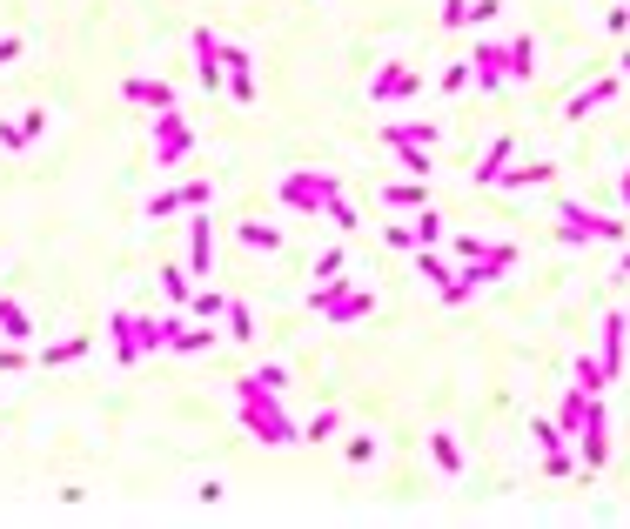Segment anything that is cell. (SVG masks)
Wrapping results in <instances>:
<instances>
[{
  "instance_id": "32",
  "label": "cell",
  "mask_w": 630,
  "mask_h": 529,
  "mask_svg": "<svg viewBox=\"0 0 630 529\" xmlns=\"http://www.w3.org/2000/svg\"><path fill=\"white\" fill-rule=\"evenodd\" d=\"M336 422H342L336 409H315V416L302 422V442H329V436H336Z\"/></svg>"
},
{
  "instance_id": "19",
  "label": "cell",
  "mask_w": 630,
  "mask_h": 529,
  "mask_svg": "<svg viewBox=\"0 0 630 529\" xmlns=\"http://www.w3.org/2000/svg\"><path fill=\"white\" fill-rule=\"evenodd\" d=\"M41 134H47V108H27V121L0 128V148H27V141H41Z\"/></svg>"
},
{
  "instance_id": "6",
  "label": "cell",
  "mask_w": 630,
  "mask_h": 529,
  "mask_svg": "<svg viewBox=\"0 0 630 529\" xmlns=\"http://www.w3.org/2000/svg\"><path fill=\"white\" fill-rule=\"evenodd\" d=\"M416 94H423V74L403 67V61H383L376 81H369V101H376V108H383V101H416Z\"/></svg>"
},
{
  "instance_id": "25",
  "label": "cell",
  "mask_w": 630,
  "mask_h": 529,
  "mask_svg": "<svg viewBox=\"0 0 630 529\" xmlns=\"http://www.w3.org/2000/svg\"><path fill=\"white\" fill-rule=\"evenodd\" d=\"M0 335H7V342H27V335H34L27 309H21V302H7V295H0Z\"/></svg>"
},
{
  "instance_id": "46",
  "label": "cell",
  "mask_w": 630,
  "mask_h": 529,
  "mask_svg": "<svg viewBox=\"0 0 630 529\" xmlns=\"http://www.w3.org/2000/svg\"><path fill=\"white\" fill-rule=\"evenodd\" d=\"M624 315H630V309H624Z\"/></svg>"
},
{
  "instance_id": "44",
  "label": "cell",
  "mask_w": 630,
  "mask_h": 529,
  "mask_svg": "<svg viewBox=\"0 0 630 529\" xmlns=\"http://www.w3.org/2000/svg\"><path fill=\"white\" fill-rule=\"evenodd\" d=\"M624 208H630V175H624Z\"/></svg>"
},
{
  "instance_id": "29",
  "label": "cell",
  "mask_w": 630,
  "mask_h": 529,
  "mask_svg": "<svg viewBox=\"0 0 630 529\" xmlns=\"http://www.w3.org/2000/svg\"><path fill=\"white\" fill-rule=\"evenodd\" d=\"M409 228H416V248H436V242H443V221H436V208H416V221H409Z\"/></svg>"
},
{
  "instance_id": "16",
  "label": "cell",
  "mask_w": 630,
  "mask_h": 529,
  "mask_svg": "<svg viewBox=\"0 0 630 529\" xmlns=\"http://www.w3.org/2000/svg\"><path fill=\"white\" fill-rule=\"evenodd\" d=\"M383 208H429V175L389 181V188H383Z\"/></svg>"
},
{
  "instance_id": "37",
  "label": "cell",
  "mask_w": 630,
  "mask_h": 529,
  "mask_svg": "<svg viewBox=\"0 0 630 529\" xmlns=\"http://www.w3.org/2000/svg\"><path fill=\"white\" fill-rule=\"evenodd\" d=\"M161 288H168L175 302H188V295H195V288H188V268H161Z\"/></svg>"
},
{
  "instance_id": "4",
  "label": "cell",
  "mask_w": 630,
  "mask_h": 529,
  "mask_svg": "<svg viewBox=\"0 0 630 529\" xmlns=\"http://www.w3.org/2000/svg\"><path fill=\"white\" fill-rule=\"evenodd\" d=\"M242 422H248L262 442H275V449H282V442H302V429H295V422L275 409V396H242Z\"/></svg>"
},
{
  "instance_id": "9",
  "label": "cell",
  "mask_w": 630,
  "mask_h": 529,
  "mask_svg": "<svg viewBox=\"0 0 630 529\" xmlns=\"http://www.w3.org/2000/svg\"><path fill=\"white\" fill-rule=\"evenodd\" d=\"M215 268V221H208V208H195V221H188V275H208Z\"/></svg>"
},
{
  "instance_id": "40",
  "label": "cell",
  "mask_w": 630,
  "mask_h": 529,
  "mask_svg": "<svg viewBox=\"0 0 630 529\" xmlns=\"http://www.w3.org/2000/svg\"><path fill=\"white\" fill-rule=\"evenodd\" d=\"M175 208H188V201H181V188H175V195H155V201H148V221H168Z\"/></svg>"
},
{
  "instance_id": "35",
  "label": "cell",
  "mask_w": 630,
  "mask_h": 529,
  "mask_svg": "<svg viewBox=\"0 0 630 529\" xmlns=\"http://www.w3.org/2000/svg\"><path fill=\"white\" fill-rule=\"evenodd\" d=\"M228 335H235V342H248V335H255V315H248L242 302H228Z\"/></svg>"
},
{
  "instance_id": "18",
  "label": "cell",
  "mask_w": 630,
  "mask_h": 529,
  "mask_svg": "<svg viewBox=\"0 0 630 529\" xmlns=\"http://www.w3.org/2000/svg\"><path fill=\"white\" fill-rule=\"evenodd\" d=\"M222 61H228V88H235V101H255V67H248L242 47H222Z\"/></svg>"
},
{
  "instance_id": "41",
  "label": "cell",
  "mask_w": 630,
  "mask_h": 529,
  "mask_svg": "<svg viewBox=\"0 0 630 529\" xmlns=\"http://www.w3.org/2000/svg\"><path fill=\"white\" fill-rule=\"evenodd\" d=\"M383 242H389V248H416V228H409V221H396V228H383Z\"/></svg>"
},
{
  "instance_id": "11",
  "label": "cell",
  "mask_w": 630,
  "mask_h": 529,
  "mask_svg": "<svg viewBox=\"0 0 630 529\" xmlns=\"http://www.w3.org/2000/svg\"><path fill=\"white\" fill-rule=\"evenodd\" d=\"M181 155H188V128H181V114L168 108V114H155V161L161 168H175Z\"/></svg>"
},
{
  "instance_id": "43",
  "label": "cell",
  "mask_w": 630,
  "mask_h": 529,
  "mask_svg": "<svg viewBox=\"0 0 630 529\" xmlns=\"http://www.w3.org/2000/svg\"><path fill=\"white\" fill-rule=\"evenodd\" d=\"M617 74H624V81H630V47H624V54H617Z\"/></svg>"
},
{
  "instance_id": "2",
  "label": "cell",
  "mask_w": 630,
  "mask_h": 529,
  "mask_svg": "<svg viewBox=\"0 0 630 529\" xmlns=\"http://www.w3.org/2000/svg\"><path fill=\"white\" fill-rule=\"evenodd\" d=\"M557 242H630V221L617 215H597V208H584V201H557Z\"/></svg>"
},
{
  "instance_id": "17",
  "label": "cell",
  "mask_w": 630,
  "mask_h": 529,
  "mask_svg": "<svg viewBox=\"0 0 630 529\" xmlns=\"http://www.w3.org/2000/svg\"><path fill=\"white\" fill-rule=\"evenodd\" d=\"M510 155H517V141H510V134H496V141H490V155L476 161V181H483V188H496V175L510 168Z\"/></svg>"
},
{
  "instance_id": "34",
  "label": "cell",
  "mask_w": 630,
  "mask_h": 529,
  "mask_svg": "<svg viewBox=\"0 0 630 529\" xmlns=\"http://www.w3.org/2000/svg\"><path fill=\"white\" fill-rule=\"evenodd\" d=\"M443 27H476V0H443Z\"/></svg>"
},
{
  "instance_id": "5",
  "label": "cell",
  "mask_w": 630,
  "mask_h": 529,
  "mask_svg": "<svg viewBox=\"0 0 630 529\" xmlns=\"http://www.w3.org/2000/svg\"><path fill=\"white\" fill-rule=\"evenodd\" d=\"M577 442H584V469H604V463H610V416H604V396H584Z\"/></svg>"
},
{
  "instance_id": "33",
  "label": "cell",
  "mask_w": 630,
  "mask_h": 529,
  "mask_svg": "<svg viewBox=\"0 0 630 529\" xmlns=\"http://www.w3.org/2000/svg\"><path fill=\"white\" fill-rule=\"evenodd\" d=\"M74 355H88V335H68V342L41 349V362H54V369H61V362H74Z\"/></svg>"
},
{
  "instance_id": "1",
  "label": "cell",
  "mask_w": 630,
  "mask_h": 529,
  "mask_svg": "<svg viewBox=\"0 0 630 529\" xmlns=\"http://www.w3.org/2000/svg\"><path fill=\"white\" fill-rule=\"evenodd\" d=\"M309 309L329 322V329H349L362 315H376V288H349V275H329V282L309 295Z\"/></svg>"
},
{
  "instance_id": "23",
  "label": "cell",
  "mask_w": 630,
  "mask_h": 529,
  "mask_svg": "<svg viewBox=\"0 0 630 529\" xmlns=\"http://www.w3.org/2000/svg\"><path fill=\"white\" fill-rule=\"evenodd\" d=\"M429 456H436V469H443V476H463V449H456L450 429H436V436H429Z\"/></svg>"
},
{
  "instance_id": "13",
  "label": "cell",
  "mask_w": 630,
  "mask_h": 529,
  "mask_svg": "<svg viewBox=\"0 0 630 529\" xmlns=\"http://www.w3.org/2000/svg\"><path fill=\"white\" fill-rule=\"evenodd\" d=\"M456 255H463V262H496V268L517 262V248L510 242H476V235H456Z\"/></svg>"
},
{
  "instance_id": "45",
  "label": "cell",
  "mask_w": 630,
  "mask_h": 529,
  "mask_svg": "<svg viewBox=\"0 0 630 529\" xmlns=\"http://www.w3.org/2000/svg\"><path fill=\"white\" fill-rule=\"evenodd\" d=\"M624 275H630V255H624Z\"/></svg>"
},
{
  "instance_id": "28",
  "label": "cell",
  "mask_w": 630,
  "mask_h": 529,
  "mask_svg": "<svg viewBox=\"0 0 630 529\" xmlns=\"http://www.w3.org/2000/svg\"><path fill=\"white\" fill-rule=\"evenodd\" d=\"M416 275H423V282H436V288H443V282H450V275H456V268L443 262L436 248H416Z\"/></svg>"
},
{
  "instance_id": "21",
  "label": "cell",
  "mask_w": 630,
  "mask_h": 529,
  "mask_svg": "<svg viewBox=\"0 0 630 529\" xmlns=\"http://www.w3.org/2000/svg\"><path fill=\"white\" fill-rule=\"evenodd\" d=\"M128 101H141V108L168 114V108H175V88H168V81H128Z\"/></svg>"
},
{
  "instance_id": "31",
  "label": "cell",
  "mask_w": 630,
  "mask_h": 529,
  "mask_svg": "<svg viewBox=\"0 0 630 529\" xmlns=\"http://www.w3.org/2000/svg\"><path fill=\"white\" fill-rule=\"evenodd\" d=\"M242 242L248 248H282V228H275V221H242Z\"/></svg>"
},
{
  "instance_id": "20",
  "label": "cell",
  "mask_w": 630,
  "mask_h": 529,
  "mask_svg": "<svg viewBox=\"0 0 630 529\" xmlns=\"http://www.w3.org/2000/svg\"><path fill=\"white\" fill-rule=\"evenodd\" d=\"M282 389H289V369H255V375H242V389H235V396H282Z\"/></svg>"
},
{
  "instance_id": "14",
  "label": "cell",
  "mask_w": 630,
  "mask_h": 529,
  "mask_svg": "<svg viewBox=\"0 0 630 529\" xmlns=\"http://www.w3.org/2000/svg\"><path fill=\"white\" fill-rule=\"evenodd\" d=\"M436 121H389L383 128V148H403V141H416V148H436Z\"/></svg>"
},
{
  "instance_id": "10",
  "label": "cell",
  "mask_w": 630,
  "mask_h": 529,
  "mask_svg": "<svg viewBox=\"0 0 630 529\" xmlns=\"http://www.w3.org/2000/svg\"><path fill=\"white\" fill-rule=\"evenodd\" d=\"M222 47H228L222 34H208V27H195V74H202V88H208V94L222 88V67H228V61H222Z\"/></svg>"
},
{
  "instance_id": "30",
  "label": "cell",
  "mask_w": 630,
  "mask_h": 529,
  "mask_svg": "<svg viewBox=\"0 0 630 529\" xmlns=\"http://www.w3.org/2000/svg\"><path fill=\"white\" fill-rule=\"evenodd\" d=\"M188 309L202 315V322H215V315H228V302H222V288H195V295H188Z\"/></svg>"
},
{
  "instance_id": "8",
  "label": "cell",
  "mask_w": 630,
  "mask_h": 529,
  "mask_svg": "<svg viewBox=\"0 0 630 529\" xmlns=\"http://www.w3.org/2000/svg\"><path fill=\"white\" fill-rule=\"evenodd\" d=\"M476 88L496 94V88H510V41H476Z\"/></svg>"
},
{
  "instance_id": "26",
  "label": "cell",
  "mask_w": 630,
  "mask_h": 529,
  "mask_svg": "<svg viewBox=\"0 0 630 529\" xmlns=\"http://www.w3.org/2000/svg\"><path fill=\"white\" fill-rule=\"evenodd\" d=\"M530 74H537V41L517 34V41H510V81H530Z\"/></svg>"
},
{
  "instance_id": "39",
  "label": "cell",
  "mask_w": 630,
  "mask_h": 529,
  "mask_svg": "<svg viewBox=\"0 0 630 529\" xmlns=\"http://www.w3.org/2000/svg\"><path fill=\"white\" fill-rule=\"evenodd\" d=\"M329 221H336V228H342V235H356V228H362V221H356V208H349V201H329Z\"/></svg>"
},
{
  "instance_id": "22",
  "label": "cell",
  "mask_w": 630,
  "mask_h": 529,
  "mask_svg": "<svg viewBox=\"0 0 630 529\" xmlns=\"http://www.w3.org/2000/svg\"><path fill=\"white\" fill-rule=\"evenodd\" d=\"M108 335H114V355H121V362H135V355H141V335H135V315H128V309L108 322Z\"/></svg>"
},
{
  "instance_id": "36",
  "label": "cell",
  "mask_w": 630,
  "mask_h": 529,
  "mask_svg": "<svg viewBox=\"0 0 630 529\" xmlns=\"http://www.w3.org/2000/svg\"><path fill=\"white\" fill-rule=\"evenodd\" d=\"M396 161H403L409 175H429V148H416V141H403V148H396Z\"/></svg>"
},
{
  "instance_id": "7",
  "label": "cell",
  "mask_w": 630,
  "mask_h": 529,
  "mask_svg": "<svg viewBox=\"0 0 630 529\" xmlns=\"http://www.w3.org/2000/svg\"><path fill=\"white\" fill-rule=\"evenodd\" d=\"M617 94H624V74H597L590 88H577L570 101H563V121H590V114H597V108H610Z\"/></svg>"
},
{
  "instance_id": "27",
  "label": "cell",
  "mask_w": 630,
  "mask_h": 529,
  "mask_svg": "<svg viewBox=\"0 0 630 529\" xmlns=\"http://www.w3.org/2000/svg\"><path fill=\"white\" fill-rule=\"evenodd\" d=\"M577 389H590V396H604L610 389V369L597 362V355H577Z\"/></svg>"
},
{
  "instance_id": "12",
  "label": "cell",
  "mask_w": 630,
  "mask_h": 529,
  "mask_svg": "<svg viewBox=\"0 0 630 529\" xmlns=\"http://www.w3.org/2000/svg\"><path fill=\"white\" fill-rule=\"evenodd\" d=\"M550 175H557L550 161H523V168H503V175H496V188H510V195H523V188H550Z\"/></svg>"
},
{
  "instance_id": "38",
  "label": "cell",
  "mask_w": 630,
  "mask_h": 529,
  "mask_svg": "<svg viewBox=\"0 0 630 529\" xmlns=\"http://www.w3.org/2000/svg\"><path fill=\"white\" fill-rule=\"evenodd\" d=\"M470 88V61H450L443 67V94H463Z\"/></svg>"
},
{
  "instance_id": "24",
  "label": "cell",
  "mask_w": 630,
  "mask_h": 529,
  "mask_svg": "<svg viewBox=\"0 0 630 529\" xmlns=\"http://www.w3.org/2000/svg\"><path fill=\"white\" fill-rule=\"evenodd\" d=\"M168 349H181V355H202V349H215V329H188L175 315V335H168Z\"/></svg>"
},
{
  "instance_id": "42",
  "label": "cell",
  "mask_w": 630,
  "mask_h": 529,
  "mask_svg": "<svg viewBox=\"0 0 630 529\" xmlns=\"http://www.w3.org/2000/svg\"><path fill=\"white\" fill-rule=\"evenodd\" d=\"M7 61H21V34H0V67Z\"/></svg>"
},
{
  "instance_id": "3",
  "label": "cell",
  "mask_w": 630,
  "mask_h": 529,
  "mask_svg": "<svg viewBox=\"0 0 630 529\" xmlns=\"http://www.w3.org/2000/svg\"><path fill=\"white\" fill-rule=\"evenodd\" d=\"M336 195H342L336 175H309V168H302V175H282V201L302 208V215H315V208L329 215V201H336Z\"/></svg>"
},
{
  "instance_id": "15",
  "label": "cell",
  "mask_w": 630,
  "mask_h": 529,
  "mask_svg": "<svg viewBox=\"0 0 630 529\" xmlns=\"http://www.w3.org/2000/svg\"><path fill=\"white\" fill-rule=\"evenodd\" d=\"M624 335H630V315H604V349H597V362H604L610 375L624 369Z\"/></svg>"
}]
</instances>
